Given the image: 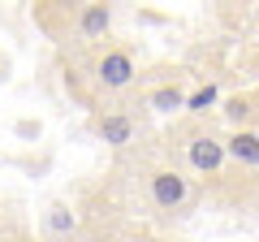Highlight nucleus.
Here are the masks:
<instances>
[{
  "mask_svg": "<svg viewBox=\"0 0 259 242\" xmlns=\"http://www.w3.org/2000/svg\"><path fill=\"white\" fill-rule=\"evenodd\" d=\"M186 156H190V165L199 169V173H216V169L225 165V139H216V134H194L190 147H186Z\"/></svg>",
  "mask_w": 259,
  "mask_h": 242,
  "instance_id": "7ed1b4c3",
  "label": "nucleus"
},
{
  "mask_svg": "<svg viewBox=\"0 0 259 242\" xmlns=\"http://www.w3.org/2000/svg\"><path fill=\"white\" fill-rule=\"evenodd\" d=\"M216 100H221V91H216V83H207V87H199V91H194L190 100L182 104V108H190V112H207V108H216Z\"/></svg>",
  "mask_w": 259,
  "mask_h": 242,
  "instance_id": "9d476101",
  "label": "nucleus"
},
{
  "mask_svg": "<svg viewBox=\"0 0 259 242\" xmlns=\"http://www.w3.org/2000/svg\"><path fill=\"white\" fill-rule=\"evenodd\" d=\"M225 117L238 126V130H250V121H255V95H238V100L225 104Z\"/></svg>",
  "mask_w": 259,
  "mask_h": 242,
  "instance_id": "0eeeda50",
  "label": "nucleus"
},
{
  "mask_svg": "<svg viewBox=\"0 0 259 242\" xmlns=\"http://www.w3.org/2000/svg\"><path fill=\"white\" fill-rule=\"evenodd\" d=\"M108 26H112V9L108 5H82V9H78V35L82 39L108 35Z\"/></svg>",
  "mask_w": 259,
  "mask_h": 242,
  "instance_id": "423d86ee",
  "label": "nucleus"
},
{
  "mask_svg": "<svg viewBox=\"0 0 259 242\" xmlns=\"http://www.w3.org/2000/svg\"><path fill=\"white\" fill-rule=\"evenodd\" d=\"M95 134H100L108 147H125V143H134V121H130L125 112H104V117L95 121Z\"/></svg>",
  "mask_w": 259,
  "mask_h": 242,
  "instance_id": "39448f33",
  "label": "nucleus"
},
{
  "mask_svg": "<svg viewBox=\"0 0 259 242\" xmlns=\"http://www.w3.org/2000/svg\"><path fill=\"white\" fill-rule=\"evenodd\" d=\"M44 221H48V229H52V233H61V238H65V233H74V229H78V216L69 212L65 204H52V208H48V216H44Z\"/></svg>",
  "mask_w": 259,
  "mask_h": 242,
  "instance_id": "1a4fd4ad",
  "label": "nucleus"
},
{
  "mask_svg": "<svg viewBox=\"0 0 259 242\" xmlns=\"http://www.w3.org/2000/svg\"><path fill=\"white\" fill-rule=\"evenodd\" d=\"M147 190H151V204L160 212H177V208L190 204V177H182L177 169H156L147 177Z\"/></svg>",
  "mask_w": 259,
  "mask_h": 242,
  "instance_id": "f257e3e1",
  "label": "nucleus"
},
{
  "mask_svg": "<svg viewBox=\"0 0 259 242\" xmlns=\"http://www.w3.org/2000/svg\"><path fill=\"white\" fill-rule=\"evenodd\" d=\"M225 156H233L242 169L255 173L259 169V134L255 130H233L229 139H225Z\"/></svg>",
  "mask_w": 259,
  "mask_h": 242,
  "instance_id": "20e7f679",
  "label": "nucleus"
},
{
  "mask_svg": "<svg viewBox=\"0 0 259 242\" xmlns=\"http://www.w3.org/2000/svg\"><path fill=\"white\" fill-rule=\"evenodd\" d=\"M134 74H139V65H134V56L121 52V48H112V52H104L100 61H95V83H100L104 91H125V87L134 83Z\"/></svg>",
  "mask_w": 259,
  "mask_h": 242,
  "instance_id": "f03ea898",
  "label": "nucleus"
},
{
  "mask_svg": "<svg viewBox=\"0 0 259 242\" xmlns=\"http://www.w3.org/2000/svg\"><path fill=\"white\" fill-rule=\"evenodd\" d=\"M151 108L156 112H177L186 104V95H182V87H173V83H164V87H156V91H151Z\"/></svg>",
  "mask_w": 259,
  "mask_h": 242,
  "instance_id": "6e6552de",
  "label": "nucleus"
}]
</instances>
